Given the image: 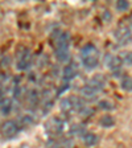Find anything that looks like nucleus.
<instances>
[{"label":"nucleus","mask_w":132,"mask_h":148,"mask_svg":"<svg viewBox=\"0 0 132 148\" xmlns=\"http://www.w3.org/2000/svg\"><path fill=\"white\" fill-rule=\"evenodd\" d=\"M54 56L62 64H66L70 60V33L61 32L54 36Z\"/></svg>","instance_id":"nucleus-1"},{"label":"nucleus","mask_w":132,"mask_h":148,"mask_svg":"<svg viewBox=\"0 0 132 148\" xmlns=\"http://www.w3.org/2000/svg\"><path fill=\"white\" fill-rule=\"evenodd\" d=\"M99 60H101V53L98 48L92 44H89L81 49V61L86 70H94L98 68Z\"/></svg>","instance_id":"nucleus-2"},{"label":"nucleus","mask_w":132,"mask_h":148,"mask_svg":"<svg viewBox=\"0 0 132 148\" xmlns=\"http://www.w3.org/2000/svg\"><path fill=\"white\" fill-rule=\"evenodd\" d=\"M87 107H85V102L82 98L79 97H66L61 101L60 103V110L61 112L66 115H71L73 112H81V114H85V110Z\"/></svg>","instance_id":"nucleus-3"},{"label":"nucleus","mask_w":132,"mask_h":148,"mask_svg":"<svg viewBox=\"0 0 132 148\" xmlns=\"http://www.w3.org/2000/svg\"><path fill=\"white\" fill-rule=\"evenodd\" d=\"M32 58H33V54H32V50L29 48H23L20 49L17 54V61H16V68L20 71H25L32 66Z\"/></svg>","instance_id":"nucleus-4"},{"label":"nucleus","mask_w":132,"mask_h":148,"mask_svg":"<svg viewBox=\"0 0 132 148\" xmlns=\"http://www.w3.org/2000/svg\"><path fill=\"white\" fill-rule=\"evenodd\" d=\"M65 127H66V120L61 119L60 116L50 118L45 123V131L48 135H60L64 132Z\"/></svg>","instance_id":"nucleus-5"},{"label":"nucleus","mask_w":132,"mask_h":148,"mask_svg":"<svg viewBox=\"0 0 132 148\" xmlns=\"http://www.w3.org/2000/svg\"><path fill=\"white\" fill-rule=\"evenodd\" d=\"M21 131V126L18 124L16 119H8L5 120L1 127H0V132L5 139H12Z\"/></svg>","instance_id":"nucleus-6"},{"label":"nucleus","mask_w":132,"mask_h":148,"mask_svg":"<svg viewBox=\"0 0 132 148\" xmlns=\"http://www.w3.org/2000/svg\"><path fill=\"white\" fill-rule=\"evenodd\" d=\"M115 40L120 46H126L132 42V32L128 27H120L115 31Z\"/></svg>","instance_id":"nucleus-7"},{"label":"nucleus","mask_w":132,"mask_h":148,"mask_svg":"<svg viewBox=\"0 0 132 148\" xmlns=\"http://www.w3.org/2000/svg\"><path fill=\"white\" fill-rule=\"evenodd\" d=\"M106 65H107V68L110 69L112 73L115 74V77H118V74L122 73V61H120L119 57L116 56H112V54H108L105 60Z\"/></svg>","instance_id":"nucleus-8"},{"label":"nucleus","mask_w":132,"mask_h":148,"mask_svg":"<svg viewBox=\"0 0 132 148\" xmlns=\"http://www.w3.org/2000/svg\"><path fill=\"white\" fill-rule=\"evenodd\" d=\"M77 75H78V65L75 64V62L68 64L64 68V70H62V79L66 83L70 82L71 79H74Z\"/></svg>","instance_id":"nucleus-9"},{"label":"nucleus","mask_w":132,"mask_h":148,"mask_svg":"<svg viewBox=\"0 0 132 148\" xmlns=\"http://www.w3.org/2000/svg\"><path fill=\"white\" fill-rule=\"evenodd\" d=\"M79 94H81V97H82V99H85V101H95L99 91H96L95 89H92L91 86H89L86 83V85L79 90Z\"/></svg>","instance_id":"nucleus-10"},{"label":"nucleus","mask_w":132,"mask_h":148,"mask_svg":"<svg viewBox=\"0 0 132 148\" xmlns=\"http://www.w3.org/2000/svg\"><path fill=\"white\" fill-rule=\"evenodd\" d=\"M25 99H27V105L29 108H36L37 106H38V103H40V94H38V91H37L36 89H32L31 91L27 94V97H25Z\"/></svg>","instance_id":"nucleus-11"},{"label":"nucleus","mask_w":132,"mask_h":148,"mask_svg":"<svg viewBox=\"0 0 132 148\" xmlns=\"http://www.w3.org/2000/svg\"><path fill=\"white\" fill-rule=\"evenodd\" d=\"M81 139H82L83 144L87 145V147H94L95 144H98V136H96L95 134L89 132V131H86V132L83 134V135L81 136Z\"/></svg>","instance_id":"nucleus-12"},{"label":"nucleus","mask_w":132,"mask_h":148,"mask_svg":"<svg viewBox=\"0 0 132 148\" xmlns=\"http://www.w3.org/2000/svg\"><path fill=\"white\" fill-rule=\"evenodd\" d=\"M11 111H12V99L5 98L1 102V105H0V112L7 115V114H9Z\"/></svg>","instance_id":"nucleus-13"},{"label":"nucleus","mask_w":132,"mask_h":148,"mask_svg":"<svg viewBox=\"0 0 132 148\" xmlns=\"http://www.w3.org/2000/svg\"><path fill=\"white\" fill-rule=\"evenodd\" d=\"M70 135L71 136H82L83 134L86 132V130H85V127L82 126V124H73V126L70 127Z\"/></svg>","instance_id":"nucleus-14"},{"label":"nucleus","mask_w":132,"mask_h":148,"mask_svg":"<svg viewBox=\"0 0 132 148\" xmlns=\"http://www.w3.org/2000/svg\"><path fill=\"white\" fill-rule=\"evenodd\" d=\"M120 86L122 89L126 90V91H132V77L129 75H124L120 81Z\"/></svg>","instance_id":"nucleus-15"},{"label":"nucleus","mask_w":132,"mask_h":148,"mask_svg":"<svg viewBox=\"0 0 132 148\" xmlns=\"http://www.w3.org/2000/svg\"><path fill=\"white\" fill-rule=\"evenodd\" d=\"M115 124V120L112 116H110V115H105V116L101 118V126L106 127V128H110V127H112Z\"/></svg>","instance_id":"nucleus-16"},{"label":"nucleus","mask_w":132,"mask_h":148,"mask_svg":"<svg viewBox=\"0 0 132 148\" xmlns=\"http://www.w3.org/2000/svg\"><path fill=\"white\" fill-rule=\"evenodd\" d=\"M120 61L123 65H132V53L131 52H126V53H122V56L119 57Z\"/></svg>","instance_id":"nucleus-17"},{"label":"nucleus","mask_w":132,"mask_h":148,"mask_svg":"<svg viewBox=\"0 0 132 148\" xmlns=\"http://www.w3.org/2000/svg\"><path fill=\"white\" fill-rule=\"evenodd\" d=\"M129 8V3L128 1H124V0H120L116 3V9L118 11H127Z\"/></svg>","instance_id":"nucleus-18"},{"label":"nucleus","mask_w":132,"mask_h":148,"mask_svg":"<svg viewBox=\"0 0 132 148\" xmlns=\"http://www.w3.org/2000/svg\"><path fill=\"white\" fill-rule=\"evenodd\" d=\"M99 107H101L102 110H112L114 106L111 105L110 102H107V101H102V102H99Z\"/></svg>","instance_id":"nucleus-19"},{"label":"nucleus","mask_w":132,"mask_h":148,"mask_svg":"<svg viewBox=\"0 0 132 148\" xmlns=\"http://www.w3.org/2000/svg\"><path fill=\"white\" fill-rule=\"evenodd\" d=\"M5 99V90H4V86L3 85H0V105H1V102Z\"/></svg>","instance_id":"nucleus-20"}]
</instances>
